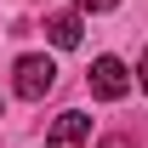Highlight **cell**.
I'll return each instance as SVG.
<instances>
[{"label":"cell","mask_w":148,"mask_h":148,"mask_svg":"<svg viewBox=\"0 0 148 148\" xmlns=\"http://www.w3.org/2000/svg\"><path fill=\"white\" fill-rule=\"evenodd\" d=\"M80 6H91V12H108V6H120V0H80Z\"/></svg>","instance_id":"obj_5"},{"label":"cell","mask_w":148,"mask_h":148,"mask_svg":"<svg viewBox=\"0 0 148 148\" xmlns=\"http://www.w3.org/2000/svg\"><path fill=\"white\" fill-rule=\"evenodd\" d=\"M91 137V120L80 108H69V114H57V125H51V148H80Z\"/></svg>","instance_id":"obj_3"},{"label":"cell","mask_w":148,"mask_h":148,"mask_svg":"<svg viewBox=\"0 0 148 148\" xmlns=\"http://www.w3.org/2000/svg\"><path fill=\"white\" fill-rule=\"evenodd\" d=\"M91 91L108 97V103H120V97L131 91V74H125L120 57H97V63H91Z\"/></svg>","instance_id":"obj_2"},{"label":"cell","mask_w":148,"mask_h":148,"mask_svg":"<svg viewBox=\"0 0 148 148\" xmlns=\"http://www.w3.org/2000/svg\"><path fill=\"white\" fill-rule=\"evenodd\" d=\"M51 86H57V63L51 57H17V97L40 103Z\"/></svg>","instance_id":"obj_1"},{"label":"cell","mask_w":148,"mask_h":148,"mask_svg":"<svg viewBox=\"0 0 148 148\" xmlns=\"http://www.w3.org/2000/svg\"><path fill=\"white\" fill-rule=\"evenodd\" d=\"M46 40L63 46V51L80 46V12H51V17H46Z\"/></svg>","instance_id":"obj_4"},{"label":"cell","mask_w":148,"mask_h":148,"mask_svg":"<svg viewBox=\"0 0 148 148\" xmlns=\"http://www.w3.org/2000/svg\"><path fill=\"white\" fill-rule=\"evenodd\" d=\"M137 80H143V91H148V51H143V63H137Z\"/></svg>","instance_id":"obj_6"},{"label":"cell","mask_w":148,"mask_h":148,"mask_svg":"<svg viewBox=\"0 0 148 148\" xmlns=\"http://www.w3.org/2000/svg\"><path fill=\"white\" fill-rule=\"evenodd\" d=\"M97 148H131V143H125V137H108V143H97Z\"/></svg>","instance_id":"obj_7"}]
</instances>
